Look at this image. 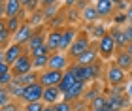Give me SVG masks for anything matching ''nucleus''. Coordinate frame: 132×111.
I'll list each match as a JSON object with an SVG mask.
<instances>
[{
  "label": "nucleus",
  "instance_id": "obj_1",
  "mask_svg": "<svg viewBox=\"0 0 132 111\" xmlns=\"http://www.w3.org/2000/svg\"><path fill=\"white\" fill-rule=\"evenodd\" d=\"M62 73L64 72H55V70H44L38 77V83L47 89V87H59L62 81Z\"/></svg>",
  "mask_w": 132,
  "mask_h": 111
},
{
  "label": "nucleus",
  "instance_id": "obj_2",
  "mask_svg": "<svg viewBox=\"0 0 132 111\" xmlns=\"http://www.w3.org/2000/svg\"><path fill=\"white\" fill-rule=\"evenodd\" d=\"M30 72H34V68H32V58L28 55H23L19 60L11 66V73H13V77H23V75H27Z\"/></svg>",
  "mask_w": 132,
  "mask_h": 111
},
{
  "label": "nucleus",
  "instance_id": "obj_3",
  "mask_svg": "<svg viewBox=\"0 0 132 111\" xmlns=\"http://www.w3.org/2000/svg\"><path fill=\"white\" fill-rule=\"evenodd\" d=\"M87 49H91V40L81 34V36H77V38L74 40L72 47L68 49V55H70L72 58H76V60H77V57H81Z\"/></svg>",
  "mask_w": 132,
  "mask_h": 111
},
{
  "label": "nucleus",
  "instance_id": "obj_4",
  "mask_svg": "<svg viewBox=\"0 0 132 111\" xmlns=\"http://www.w3.org/2000/svg\"><path fill=\"white\" fill-rule=\"evenodd\" d=\"M106 79L111 87H121L125 81H127V72H123L117 64H111L106 72Z\"/></svg>",
  "mask_w": 132,
  "mask_h": 111
},
{
  "label": "nucleus",
  "instance_id": "obj_5",
  "mask_svg": "<svg viewBox=\"0 0 132 111\" xmlns=\"http://www.w3.org/2000/svg\"><path fill=\"white\" fill-rule=\"evenodd\" d=\"M115 49H117V45H115V42H113V38L110 34H106V36L98 42V55L102 58H106V60L115 55Z\"/></svg>",
  "mask_w": 132,
  "mask_h": 111
},
{
  "label": "nucleus",
  "instance_id": "obj_6",
  "mask_svg": "<svg viewBox=\"0 0 132 111\" xmlns=\"http://www.w3.org/2000/svg\"><path fill=\"white\" fill-rule=\"evenodd\" d=\"M68 66V57L62 55L61 51L59 53H51L49 55V64H47V70H55V72H66Z\"/></svg>",
  "mask_w": 132,
  "mask_h": 111
},
{
  "label": "nucleus",
  "instance_id": "obj_7",
  "mask_svg": "<svg viewBox=\"0 0 132 111\" xmlns=\"http://www.w3.org/2000/svg\"><path fill=\"white\" fill-rule=\"evenodd\" d=\"M42 96H44V87L40 83H34L30 87H25L23 90V100L27 104H34V102H42Z\"/></svg>",
  "mask_w": 132,
  "mask_h": 111
},
{
  "label": "nucleus",
  "instance_id": "obj_8",
  "mask_svg": "<svg viewBox=\"0 0 132 111\" xmlns=\"http://www.w3.org/2000/svg\"><path fill=\"white\" fill-rule=\"evenodd\" d=\"M23 55H25V53H23V47H21V45H17V43H13V45H10V47L6 49V53H4V62L11 68Z\"/></svg>",
  "mask_w": 132,
  "mask_h": 111
},
{
  "label": "nucleus",
  "instance_id": "obj_9",
  "mask_svg": "<svg viewBox=\"0 0 132 111\" xmlns=\"http://www.w3.org/2000/svg\"><path fill=\"white\" fill-rule=\"evenodd\" d=\"M85 87H87V83L77 81L68 92H64V94H62V100L64 102H72V100H77V98H83V94H85Z\"/></svg>",
  "mask_w": 132,
  "mask_h": 111
},
{
  "label": "nucleus",
  "instance_id": "obj_10",
  "mask_svg": "<svg viewBox=\"0 0 132 111\" xmlns=\"http://www.w3.org/2000/svg\"><path fill=\"white\" fill-rule=\"evenodd\" d=\"M32 34H34V32H32V26L27 23V25H23V26L19 28V30L15 32V36H13V42H15L17 45H21V47H23L25 43H28V42H30Z\"/></svg>",
  "mask_w": 132,
  "mask_h": 111
},
{
  "label": "nucleus",
  "instance_id": "obj_11",
  "mask_svg": "<svg viewBox=\"0 0 132 111\" xmlns=\"http://www.w3.org/2000/svg\"><path fill=\"white\" fill-rule=\"evenodd\" d=\"M76 38H77V30L74 26L64 28V30H62V40H61V49H59V51H61V53H62V51H68Z\"/></svg>",
  "mask_w": 132,
  "mask_h": 111
},
{
  "label": "nucleus",
  "instance_id": "obj_12",
  "mask_svg": "<svg viewBox=\"0 0 132 111\" xmlns=\"http://www.w3.org/2000/svg\"><path fill=\"white\" fill-rule=\"evenodd\" d=\"M61 40H62V30H59V28H53V30L47 34V42H45V45L49 47V51H59V49H61Z\"/></svg>",
  "mask_w": 132,
  "mask_h": 111
},
{
  "label": "nucleus",
  "instance_id": "obj_13",
  "mask_svg": "<svg viewBox=\"0 0 132 111\" xmlns=\"http://www.w3.org/2000/svg\"><path fill=\"white\" fill-rule=\"evenodd\" d=\"M96 58H98V49H87L85 53L81 57H77L76 64H79V66H93V64H96Z\"/></svg>",
  "mask_w": 132,
  "mask_h": 111
},
{
  "label": "nucleus",
  "instance_id": "obj_14",
  "mask_svg": "<svg viewBox=\"0 0 132 111\" xmlns=\"http://www.w3.org/2000/svg\"><path fill=\"white\" fill-rule=\"evenodd\" d=\"M108 34L113 38V42H115L117 47L123 49V47H127V45H128V38H127V34H125V30H123L121 26H113Z\"/></svg>",
  "mask_w": 132,
  "mask_h": 111
},
{
  "label": "nucleus",
  "instance_id": "obj_15",
  "mask_svg": "<svg viewBox=\"0 0 132 111\" xmlns=\"http://www.w3.org/2000/svg\"><path fill=\"white\" fill-rule=\"evenodd\" d=\"M128 106V100H125L119 94H108V109L110 111H121L123 107Z\"/></svg>",
  "mask_w": 132,
  "mask_h": 111
},
{
  "label": "nucleus",
  "instance_id": "obj_16",
  "mask_svg": "<svg viewBox=\"0 0 132 111\" xmlns=\"http://www.w3.org/2000/svg\"><path fill=\"white\" fill-rule=\"evenodd\" d=\"M62 92L59 90V87H47V89H44V96H42V100H44L47 106H55V104L59 102V98H61Z\"/></svg>",
  "mask_w": 132,
  "mask_h": 111
},
{
  "label": "nucleus",
  "instance_id": "obj_17",
  "mask_svg": "<svg viewBox=\"0 0 132 111\" xmlns=\"http://www.w3.org/2000/svg\"><path fill=\"white\" fill-rule=\"evenodd\" d=\"M115 64L123 72H132V57L127 53V51H121V53L115 55Z\"/></svg>",
  "mask_w": 132,
  "mask_h": 111
},
{
  "label": "nucleus",
  "instance_id": "obj_18",
  "mask_svg": "<svg viewBox=\"0 0 132 111\" xmlns=\"http://www.w3.org/2000/svg\"><path fill=\"white\" fill-rule=\"evenodd\" d=\"M94 8H96L100 17H108L115 10V2H111V0H98V2H94Z\"/></svg>",
  "mask_w": 132,
  "mask_h": 111
},
{
  "label": "nucleus",
  "instance_id": "obj_19",
  "mask_svg": "<svg viewBox=\"0 0 132 111\" xmlns=\"http://www.w3.org/2000/svg\"><path fill=\"white\" fill-rule=\"evenodd\" d=\"M76 83H77V81H76L74 75H72V72H70V70H66V72L62 73V81H61V85H59V90L64 94V92H68Z\"/></svg>",
  "mask_w": 132,
  "mask_h": 111
},
{
  "label": "nucleus",
  "instance_id": "obj_20",
  "mask_svg": "<svg viewBox=\"0 0 132 111\" xmlns=\"http://www.w3.org/2000/svg\"><path fill=\"white\" fill-rule=\"evenodd\" d=\"M21 6H23V2H19V0H8V2H6V15H8V19L19 17Z\"/></svg>",
  "mask_w": 132,
  "mask_h": 111
},
{
  "label": "nucleus",
  "instance_id": "obj_21",
  "mask_svg": "<svg viewBox=\"0 0 132 111\" xmlns=\"http://www.w3.org/2000/svg\"><path fill=\"white\" fill-rule=\"evenodd\" d=\"M72 75L76 77V81H83V83H87V75H85V66H79V64H72L68 68Z\"/></svg>",
  "mask_w": 132,
  "mask_h": 111
},
{
  "label": "nucleus",
  "instance_id": "obj_22",
  "mask_svg": "<svg viewBox=\"0 0 132 111\" xmlns=\"http://www.w3.org/2000/svg\"><path fill=\"white\" fill-rule=\"evenodd\" d=\"M98 11H96V8H94V4H89L85 10H83V19H85L87 23H93L94 25V21L98 19Z\"/></svg>",
  "mask_w": 132,
  "mask_h": 111
},
{
  "label": "nucleus",
  "instance_id": "obj_23",
  "mask_svg": "<svg viewBox=\"0 0 132 111\" xmlns=\"http://www.w3.org/2000/svg\"><path fill=\"white\" fill-rule=\"evenodd\" d=\"M42 45H45V36H44V34H40V32L32 34L30 42H28V47H30V51L38 49V47H42Z\"/></svg>",
  "mask_w": 132,
  "mask_h": 111
},
{
  "label": "nucleus",
  "instance_id": "obj_24",
  "mask_svg": "<svg viewBox=\"0 0 132 111\" xmlns=\"http://www.w3.org/2000/svg\"><path fill=\"white\" fill-rule=\"evenodd\" d=\"M21 26H23V25H21V19H19V17H11V19L6 21V30H8L10 34H15Z\"/></svg>",
  "mask_w": 132,
  "mask_h": 111
},
{
  "label": "nucleus",
  "instance_id": "obj_25",
  "mask_svg": "<svg viewBox=\"0 0 132 111\" xmlns=\"http://www.w3.org/2000/svg\"><path fill=\"white\" fill-rule=\"evenodd\" d=\"M85 75H87V81H93L100 75V66L98 64H93V66H85Z\"/></svg>",
  "mask_w": 132,
  "mask_h": 111
},
{
  "label": "nucleus",
  "instance_id": "obj_26",
  "mask_svg": "<svg viewBox=\"0 0 132 111\" xmlns=\"http://www.w3.org/2000/svg\"><path fill=\"white\" fill-rule=\"evenodd\" d=\"M91 107H93V109H106V107H108V96L98 94V96L91 102Z\"/></svg>",
  "mask_w": 132,
  "mask_h": 111
},
{
  "label": "nucleus",
  "instance_id": "obj_27",
  "mask_svg": "<svg viewBox=\"0 0 132 111\" xmlns=\"http://www.w3.org/2000/svg\"><path fill=\"white\" fill-rule=\"evenodd\" d=\"M44 6H47V8L44 10V17H45V19H51V17L59 11V8H57L55 2H44Z\"/></svg>",
  "mask_w": 132,
  "mask_h": 111
},
{
  "label": "nucleus",
  "instance_id": "obj_28",
  "mask_svg": "<svg viewBox=\"0 0 132 111\" xmlns=\"http://www.w3.org/2000/svg\"><path fill=\"white\" fill-rule=\"evenodd\" d=\"M47 64H49V57H38V58H32V68H34V70L47 68Z\"/></svg>",
  "mask_w": 132,
  "mask_h": 111
},
{
  "label": "nucleus",
  "instance_id": "obj_29",
  "mask_svg": "<svg viewBox=\"0 0 132 111\" xmlns=\"http://www.w3.org/2000/svg\"><path fill=\"white\" fill-rule=\"evenodd\" d=\"M44 11H34V13L30 15V21H28V25L30 26H38V25H42L44 23Z\"/></svg>",
  "mask_w": 132,
  "mask_h": 111
},
{
  "label": "nucleus",
  "instance_id": "obj_30",
  "mask_svg": "<svg viewBox=\"0 0 132 111\" xmlns=\"http://www.w3.org/2000/svg\"><path fill=\"white\" fill-rule=\"evenodd\" d=\"M32 53V58H38V57H49V47L47 45H42V47H38V49H34V51H30Z\"/></svg>",
  "mask_w": 132,
  "mask_h": 111
},
{
  "label": "nucleus",
  "instance_id": "obj_31",
  "mask_svg": "<svg viewBox=\"0 0 132 111\" xmlns=\"http://www.w3.org/2000/svg\"><path fill=\"white\" fill-rule=\"evenodd\" d=\"M6 90L10 92V96L13 94V96H21V98H23V90H25V89H23V87H19V85H13V83H10Z\"/></svg>",
  "mask_w": 132,
  "mask_h": 111
},
{
  "label": "nucleus",
  "instance_id": "obj_32",
  "mask_svg": "<svg viewBox=\"0 0 132 111\" xmlns=\"http://www.w3.org/2000/svg\"><path fill=\"white\" fill-rule=\"evenodd\" d=\"M91 28H93V38H100V40H102V38L108 34L106 28L102 26V25H94V26H91Z\"/></svg>",
  "mask_w": 132,
  "mask_h": 111
},
{
  "label": "nucleus",
  "instance_id": "obj_33",
  "mask_svg": "<svg viewBox=\"0 0 132 111\" xmlns=\"http://www.w3.org/2000/svg\"><path fill=\"white\" fill-rule=\"evenodd\" d=\"M53 109H55V111H72V109H74V107H72V104L70 102H57L55 104V106H53Z\"/></svg>",
  "mask_w": 132,
  "mask_h": 111
},
{
  "label": "nucleus",
  "instance_id": "obj_34",
  "mask_svg": "<svg viewBox=\"0 0 132 111\" xmlns=\"http://www.w3.org/2000/svg\"><path fill=\"white\" fill-rule=\"evenodd\" d=\"M8 104H10V92L6 89H0V109L6 107Z\"/></svg>",
  "mask_w": 132,
  "mask_h": 111
},
{
  "label": "nucleus",
  "instance_id": "obj_35",
  "mask_svg": "<svg viewBox=\"0 0 132 111\" xmlns=\"http://www.w3.org/2000/svg\"><path fill=\"white\" fill-rule=\"evenodd\" d=\"M44 104L42 102H34V104H27V109L25 111H44Z\"/></svg>",
  "mask_w": 132,
  "mask_h": 111
},
{
  "label": "nucleus",
  "instance_id": "obj_36",
  "mask_svg": "<svg viewBox=\"0 0 132 111\" xmlns=\"http://www.w3.org/2000/svg\"><path fill=\"white\" fill-rule=\"evenodd\" d=\"M11 81H13V73H11V72L4 73L2 77H0V87H2V85H6V87H8V85L11 83Z\"/></svg>",
  "mask_w": 132,
  "mask_h": 111
},
{
  "label": "nucleus",
  "instance_id": "obj_37",
  "mask_svg": "<svg viewBox=\"0 0 132 111\" xmlns=\"http://www.w3.org/2000/svg\"><path fill=\"white\" fill-rule=\"evenodd\" d=\"M130 8V2H115V10H119L121 13H125Z\"/></svg>",
  "mask_w": 132,
  "mask_h": 111
},
{
  "label": "nucleus",
  "instance_id": "obj_38",
  "mask_svg": "<svg viewBox=\"0 0 132 111\" xmlns=\"http://www.w3.org/2000/svg\"><path fill=\"white\" fill-rule=\"evenodd\" d=\"M115 26H119V25H123V23H127L128 19H127V13H119V15H115Z\"/></svg>",
  "mask_w": 132,
  "mask_h": 111
},
{
  "label": "nucleus",
  "instance_id": "obj_39",
  "mask_svg": "<svg viewBox=\"0 0 132 111\" xmlns=\"http://www.w3.org/2000/svg\"><path fill=\"white\" fill-rule=\"evenodd\" d=\"M23 6H27V10L34 11V10H36V6H38V2H36V0H27V2H23Z\"/></svg>",
  "mask_w": 132,
  "mask_h": 111
},
{
  "label": "nucleus",
  "instance_id": "obj_40",
  "mask_svg": "<svg viewBox=\"0 0 132 111\" xmlns=\"http://www.w3.org/2000/svg\"><path fill=\"white\" fill-rule=\"evenodd\" d=\"M8 72H11V68H10L8 64H6V62L2 60V62H0V77H2L4 73H8Z\"/></svg>",
  "mask_w": 132,
  "mask_h": 111
},
{
  "label": "nucleus",
  "instance_id": "obj_41",
  "mask_svg": "<svg viewBox=\"0 0 132 111\" xmlns=\"http://www.w3.org/2000/svg\"><path fill=\"white\" fill-rule=\"evenodd\" d=\"M8 40H10V32L8 30H2V32H0V45H4Z\"/></svg>",
  "mask_w": 132,
  "mask_h": 111
},
{
  "label": "nucleus",
  "instance_id": "obj_42",
  "mask_svg": "<svg viewBox=\"0 0 132 111\" xmlns=\"http://www.w3.org/2000/svg\"><path fill=\"white\" fill-rule=\"evenodd\" d=\"M0 111H19V106H17V104H8V106H6V107H2V109H0Z\"/></svg>",
  "mask_w": 132,
  "mask_h": 111
},
{
  "label": "nucleus",
  "instance_id": "obj_43",
  "mask_svg": "<svg viewBox=\"0 0 132 111\" xmlns=\"http://www.w3.org/2000/svg\"><path fill=\"white\" fill-rule=\"evenodd\" d=\"M123 30H125V34H127V38H128V43H130V42H132V25H127V26L123 28Z\"/></svg>",
  "mask_w": 132,
  "mask_h": 111
},
{
  "label": "nucleus",
  "instance_id": "obj_44",
  "mask_svg": "<svg viewBox=\"0 0 132 111\" xmlns=\"http://www.w3.org/2000/svg\"><path fill=\"white\" fill-rule=\"evenodd\" d=\"M89 6V2H83V0H79V2H76V8H79V10H85Z\"/></svg>",
  "mask_w": 132,
  "mask_h": 111
},
{
  "label": "nucleus",
  "instance_id": "obj_45",
  "mask_svg": "<svg viewBox=\"0 0 132 111\" xmlns=\"http://www.w3.org/2000/svg\"><path fill=\"white\" fill-rule=\"evenodd\" d=\"M127 19H128V25H132V4H130V8L127 10Z\"/></svg>",
  "mask_w": 132,
  "mask_h": 111
},
{
  "label": "nucleus",
  "instance_id": "obj_46",
  "mask_svg": "<svg viewBox=\"0 0 132 111\" xmlns=\"http://www.w3.org/2000/svg\"><path fill=\"white\" fill-rule=\"evenodd\" d=\"M0 15H6V2H0Z\"/></svg>",
  "mask_w": 132,
  "mask_h": 111
},
{
  "label": "nucleus",
  "instance_id": "obj_47",
  "mask_svg": "<svg viewBox=\"0 0 132 111\" xmlns=\"http://www.w3.org/2000/svg\"><path fill=\"white\" fill-rule=\"evenodd\" d=\"M125 51H127V53H128V55L132 57V42H130V43L127 45V47H125Z\"/></svg>",
  "mask_w": 132,
  "mask_h": 111
},
{
  "label": "nucleus",
  "instance_id": "obj_48",
  "mask_svg": "<svg viewBox=\"0 0 132 111\" xmlns=\"http://www.w3.org/2000/svg\"><path fill=\"white\" fill-rule=\"evenodd\" d=\"M127 94L132 98V81H130V83H128V87H127Z\"/></svg>",
  "mask_w": 132,
  "mask_h": 111
},
{
  "label": "nucleus",
  "instance_id": "obj_49",
  "mask_svg": "<svg viewBox=\"0 0 132 111\" xmlns=\"http://www.w3.org/2000/svg\"><path fill=\"white\" fill-rule=\"evenodd\" d=\"M2 30H6V23L0 19V32H2Z\"/></svg>",
  "mask_w": 132,
  "mask_h": 111
},
{
  "label": "nucleus",
  "instance_id": "obj_50",
  "mask_svg": "<svg viewBox=\"0 0 132 111\" xmlns=\"http://www.w3.org/2000/svg\"><path fill=\"white\" fill-rule=\"evenodd\" d=\"M44 111H55V109H53V106H45V107H44Z\"/></svg>",
  "mask_w": 132,
  "mask_h": 111
},
{
  "label": "nucleus",
  "instance_id": "obj_51",
  "mask_svg": "<svg viewBox=\"0 0 132 111\" xmlns=\"http://www.w3.org/2000/svg\"><path fill=\"white\" fill-rule=\"evenodd\" d=\"M93 111H110V109H108V107H106V109H93Z\"/></svg>",
  "mask_w": 132,
  "mask_h": 111
},
{
  "label": "nucleus",
  "instance_id": "obj_52",
  "mask_svg": "<svg viewBox=\"0 0 132 111\" xmlns=\"http://www.w3.org/2000/svg\"><path fill=\"white\" fill-rule=\"evenodd\" d=\"M0 89H2V87H0Z\"/></svg>",
  "mask_w": 132,
  "mask_h": 111
},
{
  "label": "nucleus",
  "instance_id": "obj_53",
  "mask_svg": "<svg viewBox=\"0 0 132 111\" xmlns=\"http://www.w3.org/2000/svg\"><path fill=\"white\" fill-rule=\"evenodd\" d=\"M130 107H132V106H130Z\"/></svg>",
  "mask_w": 132,
  "mask_h": 111
}]
</instances>
